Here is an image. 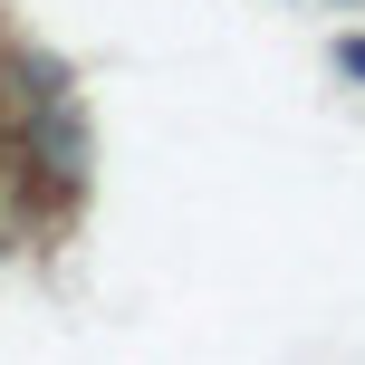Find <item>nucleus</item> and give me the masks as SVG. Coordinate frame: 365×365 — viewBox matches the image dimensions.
Masks as SVG:
<instances>
[{
	"mask_svg": "<svg viewBox=\"0 0 365 365\" xmlns=\"http://www.w3.org/2000/svg\"><path fill=\"white\" fill-rule=\"evenodd\" d=\"M327 58H336V77H356V87H365V29H346V38H336Z\"/></svg>",
	"mask_w": 365,
	"mask_h": 365,
	"instance_id": "obj_1",
	"label": "nucleus"
}]
</instances>
